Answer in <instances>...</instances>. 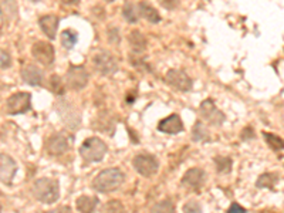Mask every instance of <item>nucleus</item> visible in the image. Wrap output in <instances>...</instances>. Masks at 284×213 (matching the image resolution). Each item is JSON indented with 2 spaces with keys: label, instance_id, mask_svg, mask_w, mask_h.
<instances>
[{
  "label": "nucleus",
  "instance_id": "7c9ffc66",
  "mask_svg": "<svg viewBox=\"0 0 284 213\" xmlns=\"http://www.w3.org/2000/svg\"><path fill=\"white\" fill-rule=\"evenodd\" d=\"M10 66H12V57L9 56V53L0 49V68H9Z\"/></svg>",
  "mask_w": 284,
  "mask_h": 213
},
{
  "label": "nucleus",
  "instance_id": "1a4fd4ad",
  "mask_svg": "<svg viewBox=\"0 0 284 213\" xmlns=\"http://www.w3.org/2000/svg\"><path fill=\"white\" fill-rule=\"evenodd\" d=\"M32 54L33 57L40 61L43 66H50L54 63V57H56V51L54 47L47 41H37L34 43L32 47Z\"/></svg>",
  "mask_w": 284,
  "mask_h": 213
},
{
  "label": "nucleus",
  "instance_id": "6ab92c4d",
  "mask_svg": "<svg viewBox=\"0 0 284 213\" xmlns=\"http://www.w3.org/2000/svg\"><path fill=\"white\" fill-rule=\"evenodd\" d=\"M100 200L93 196H80L77 199V209L80 213H94Z\"/></svg>",
  "mask_w": 284,
  "mask_h": 213
},
{
  "label": "nucleus",
  "instance_id": "f8f14e48",
  "mask_svg": "<svg viewBox=\"0 0 284 213\" xmlns=\"http://www.w3.org/2000/svg\"><path fill=\"white\" fill-rule=\"evenodd\" d=\"M57 111L61 115V119L70 125V127H77L80 122V113L68 102V101H60L57 104Z\"/></svg>",
  "mask_w": 284,
  "mask_h": 213
},
{
  "label": "nucleus",
  "instance_id": "72a5a7b5",
  "mask_svg": "<svg viewBox=\"0 0 284 213\" xmlns=\"http://www.w3.org/2000/svg\"><path fill=\"white\" fill-rule=\"evenodd\" d=\"M108 36H110V41H111V43H119V41H121L119 34H117V29H111V30L108 32Z\"/></svg>",
  "mask_w": 284,
  "mask_h": 213
},
{
  "label": "nucleus",
  "instance_id": "6e6552de",
  "mask_svg": "<svg viewBox=\"0 0 284 213\" xmlns=\"http://www.w3.org/2000/svg\"><path fill=\"white\" fill-rule=\"evenodd\" d=\"M88 78H90V76L83 66H71L67 70L66 80H67L68 87L71 90H76V91L83 90L84 87L88 84Z\"/></svg>",
  "mask_w": 284,
  "mask_h": 213
},
{
  "label": "nucleus",
  "instance_id": "b1692460",
  "mask_svg": "<svg viewBox=\"0 0 284 213\" xmlns=\"http://www.w3.org/2000/svg\"><path fill=\"white\" fill-rule=\"evenodd\" d=\"M101 213H127V211L119 200H111L104 205Z\"/></svg>",
  "mask_w": 284,
  "mask_h": 213
},
{
  "label": "nucleus",
  "instance_id": "412c9836",
  "mask_svg": "<svg viewBox=\"0 0 284 213\" xmlns=\"http://www.w3.org/2000/svg\"><path fill=\"white\" fill-rule=\"evenodd\" d=\"M78 41V34L74 30H64L61 33V44L66 50H71Z\"/></svg>",
  "mask_w": 284,
  "mask_h": 213
},
{
  "label": "nucleus",
  "instance_id": "f3484780",
  "mask_svg": "<svg viewBox=\"0 0 284 213\" xmlns=\"http://www.w3.org/2000/svg\"><path fill=\"white\" fill-rule=\"evenodd\" d=\"M21 78L30 85H40L43 81V73L38 67L26 64L21 68Z\"/></svg>",
  "mask_w": 284,
  "mask_h": 213
},
{
  "label": "nucleus",
  "instance_id": "c756f323",
  "mask_svg": "<svg viewBox=\"0 0 284 213\" xmlns=\"http://www.w3.org/2000/svg\"><path fill=\"white\" fill-rule=\"evenodd\" d=\"M184 212L185 213H202V208L198 202L190 200V202H188V203L184 206Z\"/></svg>",
  "mask_w": 284,
  "mask_h": 213
},
{
  "label": "nucleus",
  "instance_id": "cd10ccee",
  "mask_svg": "<svg viewBox=\"0 0 284 213\" xmlns=\"http://www.w3.org/2000/svg\"><path fill=\"white\" fill-rule=\"evenodd\" d=\"M193 139L195 141H206L209 139V134L205 130L202 122H196L193 127Z\"/></svg>",
  "mask_w": 284,
  "mask_h": 213
},
{
  "label": "nucleus",
  "instance_id": "ea45409f",
  "mask_svg": "<svg viewBox=\"0 0 284 213\" xmlns=\"http://www.w3.org/2000/svg\"><path fill=\"white\" fill-rule=\"evenodd\" d=\"M32 1H41V0H32Z\"/></svg>",
  "mask_w": 284,
  "mask_h": 213
},
{
  "label": "nucleus",
  "instance_id": "9b49d317",
  "mask_svg": "<svg viewBox=\"0 0 284 213\" xmlns=\"http://www.w3.org/2000/svg\"><path fill=\"white\" fill-rule=\"evenodd\" d=\"M199 111H201L202 116H203L206 121H209L210 124H213V125H220V124H223V121H225V114H222V113L217 110L215 102H213L212 99H205V101L201 104Z\"/></svg>",
  "mask_w": 284,
  "mask_h": 213
},
{
  "label": "nucleus",
  "instance_id": "58836bf2",
  "mask_svg": "<svg viewBox=\"0 0 284 213\" xmlns=\"http://www.w3.org/2000/svg\"><path fill=\"white\" fill-rule=\"evenodd\" d=\"M105 1H108V3H111V1H114V0H105Z\"/></svg>",
  "mask_w": 284,
  "mask_h": 213
},
{
  "label": "nucleus",
  "instance_id": "0eeeda50",
  "mask_svg": "<svg viewBox=\"0 0 284 213\" xmlns=\"http://www.w3.org/2000/svg\"><path fill=\"white\" fill-rule=\"evenodd\" d=\"M165 81L178 91H190L193 87V80L182 70H169L165 76Z\"/></svg>",
  "mask_w": 284,
  "mask_h": 213
},
{
  "label": "nucleus",
  "instance_id": "e433bc0d",
  "mask_svg": "<svg viewBox=\"0 0 284 213\" xmlns=\"http://www.w3.org/2000/svg\"><path fill=\"white\" fill-rule=\"evenodd\" d=\"M64 4H76V3H78L80 0H61Z\"/></svg>",
  "mask_w": 284,
  "mask_h": 213
},
{
  "label": "nucleus",
  "instance_id": "39448f33",
  "mask_svg": "<svg viewBox=\"0 0 284 213\" xmlns=\"http://www.w3.org/2000/svg\"><path fill=\"white\" fill-rule=\"evenodd\" d=\"M32 105V94L29 93H16L10 96L6 102L7 113L12 115L23 114L30 110Z\"/></svg>",
  "mask_w": 284,
  "mask_h": 213
},
{
  "label": "nucleus",
  "instance_id": "aec40b11",
  "mask_svg": "<svg viewBox=\"0 0 284 213\" xmlns=\"http://www.w3.org/2000/svg\"><path fill=\"white\" fill-rule=\"evenodd\" d=\"M130 44L134 50V53L136 54H142L147 50V39L144 37V34L138 30H134L133 33L130 34Z\"/></svg>",
  "mask_w": 284,
  "mask_h": 213
},
{
  "label": "nucleus",
  "instance_id": "5701e85b",
  "mask_svg": "<svg viewBox=\"0 0 284 213\" xmlns=\"http://www.w3.org/2000/svg\"><path fill=\"white\" fill-rule=\"evenodd\" d=\"M150 213H175V206L170 200H162L153 205Z\"/></svg>",
  "mask_w": 284,
  "mask_h": 213
},
{
  "label": "nucleus",
  "instance_id": "a878e982",
  "mask_svg": "<svg viewBox=\"0 0 284 213\" xmlns=\"http://www.w3.org/2000/svg\"><path fill=\"white\" fill-rule=\"evenodd\" d=\"M263 135H265L266 142L270 145L271 149H274V151H282L283 149V139L280 136H277L274 134H268V132H263Z\"/></svg>",
  "mask_w": 284,
  "mask_h": 213
},
{
  "label": "nucleus",
  "instance_id": "f03ea898",
  "mask_svg": "<svg viewBox=\"0 0 284 213\" xmlns=\"http://www.w3.org/2000/svg\"><path fill=\"white\" fill-rule=\"evenodd\" d=\"M33 195L37 200L51 205L58 200L60 197V186L58 182L50 178L37 179L33 185Z\"/></svg>",
  "mask_w": 284,
  "mask_h": 213
},
{
  "label": "nucleus",
  "instance_id": "f704fd0d",
  "mask_svg": "<svg viewBox=\"0 0 284 213\" xmlns=\"http://www.w3.org/2000/svg\"><path fill=\"white\" fill-rule=\"evenodd\" d=\"M242 138L245 139V141H247L249 138H253V132H251V128H246L243 134H242Z\"/></svg>",
  "mask_w": 284,
  "mask_h": 213
},
{
  "label": "nucleus",
  "instance_id": "2f4dec72",
  "mask_svg": "<svg viewBox=\"0 0 284 213\" xmlns=\"http://www.w3.org/2000/svg\"><path fill=\"white\" fill-rule=\"evenodd\" d=\"M161 1H162V6L168 10H173L179 4V0H161Z\"/></svg>",
  "mask_w": 284,
  "mask_h": 213
},
{
  "label": "nucleus",
  "instance_id": "4468645a",
  "mask_svg": "<svg viewBox=\"0 0 284 213\" xmlns=\"http://www.w3.org/2000/svg\"><path fill=\"white\" fill-rule=\"evenodd\" d=\"M158 130L165 134H179L184 131V122L179 115L172 114L158 124Z\"/></svg>",
  "mask_w": 284,
  "mask_h": 213
},
{
  "label": "nucleus",
  "instance_id": "dca6fc26",
  "mask_svg": "<svg viewBox=\"0 0 284 213\" xmlns=\"http://www.w3.org/2000/svg\"><path fill=\"white\" fill-rule=\"evenodd\" d=\"M58 23H60V19L56 15H46V16H41L38 19V24H40L43 33L46 34L50 40H54L57 36Z\"/></svg>",
  "mask_w": 284,
  "mask_h": 213
},
{
  "label": "nucleus",
  "instance_id": "c9c22d12",
  "mask_svg": "<svg viewBox=\"0 0 284 213\" xmlns=\"http://www.w3.org/2000/svg\"><path fill=\"white\" fill-rule=\"evenodd\" d=\"M51 213H73V212H71V209H70L68 206H61V208H57L56 211H53Z\"/></svg>",
  "mask_w": 284,
  "mask_h": 213
},
{
  "label": "nucleus",
  "instance_id": "2eb2a0df",
  "mask_svg": "<svg viewBox=\"0 0 284 213\" xmlns=\"http://www.w3.org/2000/svg\"><path fill=\"white\" fill-rule=\"evenodd\" d=\"M47 151L50 155H61L68 149V141L66 135L63 134H54L47 141Z\"/></svg>",
  "mask_w": 284,
  "mask_h": 213
},
{
  "label": "nucleus",
  "instance_id": "7ed1b4c3",
  "mask_svg": "<svg viewBox=\"0 0 284 213\" xmlns=\"http://www.w3.org/2000/svg\"><path fill=\"white\" fill-rule=\"evenodd\" d=\"M107 151L108 148L105 145V142L95 136L85 139L80 148V154L85 162H100L105 156Z\"/></svg>",
  "mask_w": 284,
  "mask_h": 213
},
{
  "label": "nucleus",
  "instance_id": "9d476101",
  "mask_svg": "<svg viewBox=\"0 0 284 213\" xmlns=\"http://www.w3.org/2000/svg\"><path fill=\"white\" fill-rule=\"evenodd\" d=\"M17 172V164L15 159L6 154H0V182L10 185Z\"/></svg>",
  "mask_w": 284,
  "mask_h": 213
},
{
  "label": "nucleus",
  "instance_id": "20e7f679",
  "mask_svg": "<svg viewBox=\"0 0 284 213\" xmlns=\"http://www.w3.org/2000/svg\"><path fill=\"white\" fill-rule=\"evenodd\" d=\"M93 63L102 76H111V74L117 73V57L113 53L107 51V50H100L98 53H95L94 57H93Z\"/></svg>",
  "mask_w": 284,
  "mask_h": 213
},
{
  "label": "nucleus",
  "instance_id": "a211bd4d",
  "mask_svg": "<svg viewBox=\"0 0 284 213\" xmlns=\"http://www.w3.org/2000/svg\"><path fill=\"white\" fill-rule=\"evenodd\" d=\"M136 9H138V15L142 16L144 19H147L150 23H159V21H161V15H159V12H158L153 6H151L148 1H141V3H138Z\"/></svg>",
  "mask_w": 284,
  "mask_h": 213
},
{
  "label": "nucleus",
  "instance_id": "c85d7f7f",
  "mask_svg": "<svg viewBox=\"0 0 284 213\" xmlns=\"http://www.w3.org/2000/svg\"><path fill=\"white\" fill-rule=\"evenodd\" d=\"M50 88L51 91L57 96H63L64 94V85H63V81L58 76H53L50 80Z\"/></svg>",
  "mask_w": 284,
  "mask_h": 213
},
{
  "label": "nucleus",
  "instance_id": "423d86ee",
  "mask_svg": "<svg viewBox=\"0 0 284 213\" xmlns=\"http://www.w3.org/2000/svg\"><path fill=\"white\" fill-rule=\"evenodd\" d=\"M134 168L138 171V174H141L142 176L145 178H150L152 175H155L158 172V159L150 155V154H141V155H136L134 158Z\"/></svg>",
  "mask_w": 284,
  "mask_h": 213
},
{
  "label": "nucleus",
  "instance_id": "a19ab883",
  "mask_svg": "<svg viewBox=\"0 0 284 213\" xmlns=\"http://www.w3.org/2000/svg\"><path fill=\"white\" fill-rule=\"evenodd\" d=\"M0 213H1V205H0Z\"/></svg>",
  "mask_w": 284,
  "mask_h": 213
},
{
  "label": "nucleus",
  "instance_id": "4c0bfd02",
  "mask_svg": "<svg viewBox=\"0 0 284 213\" xmlns=\"http://www.w3.org/2000/svg\"><path fill=\"white\" fill-rule=\"evenodd\" d=\"M1 21H3V15H1V10H0V26H1Z\"/></svg>",
  "mask_w": 284,
  "mask_h": 213
},
{
  "label": "nucleus",
  "instance_id": "bb28decb",
  "mask_svg": "<svg viewBox=\"0 0 284 213\" xmlns=\"http://www.w3.org/2000/svg\"><path fill=\"white\" fill-rule=\"evenodd\" d=\"M215 162H216L217 166V171L220 172V174H229L230 172V169H232V159L230 158H225V156H219L215 159Z\"/></svg>",
  "mask_w": 284,
  "mask_h": 213
},
{
  "label": "nucleus",
  "instance_id": "ddd939ff",
  "mask_svg": "<svg viewBox=\"0 0 284 213\" xmlns=\"http://www.w3.org/2000/svg\"><path fill=\"white\" fill-rule=\"evenodd\" d=\"M205 172L199 169V168H192L189 169L186 174H185L184 179H182V185L189 188V189H193V191H199L205 182Z\"/></svg>",
  "mask_w": 284,
  "mask_h": 213
},
{
  "label": "nucleus",
  "instance_id": "393cba45",
  "mask_svg": "<svg viewBox=\"0 0 284 213\" xmlns=\"http://www.w3.org/2000/svg\"><path fill=\"white\" fill-rule=\"evenodd\" d=\"M277 180H279V176L276 174H265L257 180V186L259 188H267V186L273 188Z\"/></svg>",
  "mask_w": 284,
  "mask_h": 213
},
{
  "label": "nucleus",
  "instance_id": "473e14b6",
  "mask_svg": "<svg viewBox=\"0 0 284 213\" xmlns=\"http://www.w3.org/2000/svg\"><path fill=\"white\" fill-rule=\"evenodd\" d=\"M227 213H246V209L242 208L239 203H233V205H230V208L227 209Z\"/></svg>",
  "mask_w": 284,
  "mask_h": 213
},
{
  "label": "nucleus",
  "instance_id": "4be33fe9",
  "mask_svg": "<svg viewBox=\"0 0 284 213\" xmlns=\"http://www.w3.org/2000/svg\"><path fill=\"white\" fill-rule=\"evenodd\" d=\"M122 16L128 21V23H136L139 20V15H138V9L135 7L133 3H127L122 9Z\"/></svg>",
  "mask_w": 284,
  "mask_h": 213
},
{
  "label": "nucleus",
  "instance_id": "f257e3e1",
  "mask_svg": "<svg viewBox=\"0 0 284 213\" xmlns=\"http://www.w3.org/2000/svg\"><path fill=\"white\" fill-rule=\"evenodd\" d=\"M124 174L118 168H108L100 172L97 178L93 180V188L102 194L114 192L124 183Z\"/></svg>",
  "mask_w": 284,
  "mask_h": 213
}]
</instances>
